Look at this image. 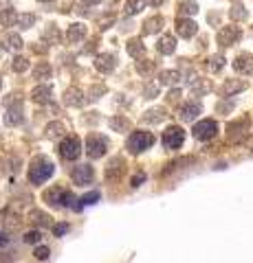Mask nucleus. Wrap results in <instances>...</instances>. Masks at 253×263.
Here are the masks:
<instances>
[{
    "mask_svg": "<svg viewBox=\"0 0 253 263\" xmlns=\"http://www.w3.org/2000/svg\"><path fill=\"white\" fill-rule=\"evenodd\" d=\"M55 171V164L51 160H46V158H40V160H35L31 164L29 169V182H33V184H42V182H46L51 176H53Z\"/></svg>",
    "mask_w": 253,
    "mask_h": 263,
    "instance_id": "nucleus-1",
    "label": "nucleus"
},
{
    "mask_svg": "<svg viewBox=\"0 0 253 263\" xmlns=\"http://www.w3.org/2000/svg\"><path fill=\"white\" fill-rule=\"evenodd\" d=\"M154 145V136L150 132H134L128 138V149L132 154H141L145 149H150Z\"/></svg>",
    "mask_w": 253,
    "mask_h": 263,
    "instance_id": "nucleus-2",
    "label": "nucleus"
},
{
    "mask_svg": "<svg viewBox=\"0 0 253 263\" xmlns=\"http://www.w3.org/2000/svg\"><path fill=\"white\" fill-rule=\"evenodd\" d=\"M191 134H194V138H198V140H212L214 136L218 134V123L212 121V119H205V121H200V123L194 125Z\"/></svg>",
    "mask_w": 253,
    "mask_h": 263,
    "instance_id": "nucleus-3",
    "label": "nucleus"
},
{
    "mask_svg": "<svg viewBox=\"0 0 253 263\" xmlns=\"http://www.w3.org/2000/svg\"><path fill=\"white\" fill-rule=\"evenodd\" d=\"M183 140H185V132L179 125H172V128H167L163 132V147L165 149H179L183 145Z\"/></svg>",
    "mask_w": 253,
    "mask_h": 263,
    "instance_id": "nucleus-4",
    "label": "nucleus"
},
{
    "mask_svg": "<svg viewBox=\"0 0 253 263\" xmlns=\"http://www.w3.org/2000/svg\"><path fill=\"white\" fill-rule=\"evenodd\" d=\"M108 152V140L104 136H88L86 138V154L91 158H101L104 154Z\"/></svg>",
    "mask_w": 253,
    "mask_h": 263,
    "instance_id": "nucleus-5",
    "label": "nucleus"
},
{
    "mask_svg": "<svg viewBox=\"0 0 253 263\" xmlns=\"http://www.w3.org/2000/svg\"><path fill=\"white\" fill-rule=\"evenodd\" d=\"M60 154H62L64 160H75V158H79V154H82V143H79L77 136H68L66 140H62Z\"/></svg>",
    "mask_w": 253,
    "mask_h": 263,
    "instance_id": "nucleus-6",
    "label": "nucleus"
},
{
    "mask_svg": "<svg viewBox=\"0 0 253 263\" xmlns=\"http://www.w3.org/2000/svg\"><path fill=\"white\" fill-rule=\"evenodd\" d=\"M93 178H95V171H93L91 164H77V167H73L71 171V180L75 184H91Z\"/></svg>",
    "mask_w": 253,
    "mask_h": 263,
    "instance_id": "nucleus-7",
    "label": "nucleus"
},
{
    "mask_svg": "<svg viewBox=\"0 0 253 263\" xmlns=\"http://www.w3.org/2000/svg\"><path fill=\"white\" fill-rule=\"evenodd\" d=\"M240 37H242V31L238 29V26H224V29H220V33H218V44L233 46V44H238Z\"/></svg>",
    "mask_w": 253,
    "mask_h": 263,
    "instance_id": "nucleus-8",
    "label": "nucleus"
},
{
    "mask_svg": "<svg viewBox=\"0 0 253 263\" xmlns=\"http://www.w3.org/2000/svg\"><path fill=\"white\" fill-rule=\"evenodd\" d=\"M200 112H203V105H200L198 101H187L181 105L179 116H181V121H194Z\"/></svg>",
    "mask_w": 253,
    "mask_h": 263,
    "instance_id": "nucleus-9",
    "label": "nucleus"
},
{
    "mask_svg": "<svg viewBox=\"0 0 253 263\" xmlns=\"http://www.w3.org/2000/svg\"><path fill=\"white\" fill-rule=\"evenodd\" d=\"M233 68L242 75H253V55L251 53H242L233 59Z\"/></svg>",
    "mask_w": 253,
    "mask_h": 263,
    "instance_id": "nucleus-10",
    "label": "nucleus"
},
{
    "mask_svg": "<svg viewBox=\"0 0 253 263\" xmlns=\"http://www.w3.org/2000/svg\"><path fill=\"white\" fill-rule=\"evenodd\" d=\"M124 171H126V160L117 156V158H112L108 162V167H106V178H108V180H117Z\"/></svg>",
    "mask_w": 253,
    "mask_h": 263,
    "instance_id": "nucleus-11",
    "label": "nucleus"
},
{
    "mask_svg": "<svg viewBox=\"0 0 253 263\" xmlns=\"http://www.w3.org/2000/svg\"><path fill=\"white\" fill-rule=\"evenodd\" d=\"M196 31H198V26H196V22L190 20V18H185V20H179V22H176V33H179L181 37H185V40L194 37Z\"/></svg>",
    "mask_w": 253,
    "mask_h": 263,
    "instance_id": "nucleus-12",
    "label": "nucleus"
},
{
    "mask_svg": "<svg viewBox=\"0 0 253 263\" xmlns=\"http://www.w3.org/2000/svg\"><path fill=\"white\" fill-rule=\"evenodd\" d=\"M97 70L99 73H110V70H115L117 66V55L115 53H101L99 57H97Z\"/></svg>",
    "mask_w": 253,
    "mask_h": 263,
    "instance_id": "nucleus-13",
    "label": "nucleus"
},
{
    "mask_svg": "<svg viewBox=\"0 0 253 263\" xmlns=\"http://www.w3.org/2000/svg\"><path fill=\"white\" fill-rule=\"evenodd\" d=\"M64 103L71 107H79L84 103V92L79 88H68V90H64Z\"/></svg>",
    "mask_w": 253,
    "mask_h": 263,
    "instance_id": "nucleus-14",
    "label": "nucleus"
},
{
    "mask_svg": "<svg viewBox=\"0 0 253 263\" xmlns=\"http://www.w3.org/2000/svg\"><path fill=\"white\" fill-rule=\"evenodd\" d=\"M22 121H25V116H22V107H20V103H16V107H9L7 110V114H4V123L11 128V125H20Z\"/></svg>",
    "mask_w": 253,
    "mask_h": 263,
    "instance_id": "nucleus-15",
    "label": "nucleus"
},
{
    "mask_svg": "<svg viewBox=\"0 0 253 263\" xmlns=\"http://www.w3.org/2000/svg\"><path fill=\"white\" fill-rule=\"evenodd\" d=\"M0 42H2V46L7 51H20L22 46H25V44H22V37L18 35V33H4Z\"/></svg>",
    "mask_w": 253,
    "mask_h": 263,
    "instance_id": "nucleus-16",
    "label": "nucleus"
},
{
    "mask_svg": "<svg viewBox=\"0 0 253 263\" xmlns=\"http://www.w3.org/2000/svg\"><path fill=\"white\" fill-rule=\"evenodd\" d=\"M62 134H66V125H64L62 121H53V123H49L44 128V136H46V138H60Z\"/></svg>",
    "mask_w": 253,
    "mask_h": 263,
    "instance_id": "nucleus-17",
    "label": "nucleus"
},
{
    "mask_svg": "<svg viewBox=\"0 0 253 263\" xmlns=\"http://www.w3.org/2000/svg\"><path fill=\"white\" fill-rule=\"evenodd\" d=\"M245 88H247L245 81H240V79H229L222 86V92H224V97H233V95H238V92H242Z\"/></svg>",
    "mask_w": 253,
    "mask_h": 263,
    "instance_id": "nucleus-18",
    "label": "nucleus"
},
{
    "mask_svg": "<svg viewBox=\"0 0 253 263\" xmlns=\"http://www.w3.org/2000/svg\"><path fill=\"white\" fill-rule=\"evenodd\" d=\"M51 86H37L31 90V99H33L35 103H49L51 101Z\"/></svg>",
    "mask_w": 253,
    "mask_h": 263,
    "instance_id": "nucleus-19",
    "label": "nucleus"
},
{
    "mask_svg": "<svg viewBox=\"0 0 253 263\" xmlns=\"http://www.w3.org/2000/svg\"><path fill=\"white\" fill-rule=\"evenodd\" d=\"M84 35H86V26H84V25H71V26H68V31H66V40L73 42V44L82 42Z\"/></svg>",
    "mask_w": 253,
    "mask_h": 263,
    "instance_id": "nucleus-20",
    "label": "nucleus"
},
{
    "mask_svg": "<svg viewBox=\"0 0 253 263\" xmlns=\"http://www.w3.org/2000/svg\"><path fill=\"white\" fill-rule=\"evenodd\" d=\"M158 53H163V55H172L176 51V40L172 35H165V37H161L158 40Z\"/></svg>",
    "mask_w": 253,
    "mask_h": 263,
    "instance_id": "nucleus-21",
    "label": "nucleus"
},
{
    "mask_svg": "<svg viewBox=\"0 0 253 263\" xmlns=\"http://www.w3.org/2000/svg\"><path fill=\"white\" fill-rule=\"evenodd\" d=\"M101 200V195H99V191H91V193H86V195H82L79 197V204H75V209L77 210H82L84 206H93V204H97V202Z\"/></svg>",
    "mask_w": 253,
    "mask_h": 263,
    "instance_id": "nucleus-22",
    "label": "nucleus"
},
{
    "mask_svg": "<svg viewBox=\"0 0 253 263\" xmlns=\"http://www.w3.org/2000/svg\"><path fill=\"white\" fill-rule=\"evenodd\" d=\"M165 110H163V107H154V110H148L143 114V121L145 123H161L163 119H165Z\"/></svg>",
    "mask_w": 253,
    "mask_h": 263,
    "instance_id": "nucleus-23",
    "label": "nucleus"
},
{
    "mask_svg": "<svg viewBox=\"0 0 253 263\" xmlns=\"http://www.w3.org/2000/svg\"><path fill=\"white\" fill-rule=\"evenodd\" d=\"M13 22H18V13L13 11V9H4V11H0V25L11 26Z\"/></svg>",
    "mask_w": 253,
    "mask_h": 263,
    "instance_id": "nucleus-24",
    "label": "nucleus"
},
{
    "mask_svg": "<svg viewBox=\"0 0 253 263\" xmlns=\"http://www.w3.org/2000/svg\"><path fill=\"white\" fill-rule=\"evenodd\" d=\"M53 75V68L49 64H37L33 68V79H49Z\"/></svg>",
    "mask_w": 253,
    "mask_h": 263,
    "instance_id": "nucleus-25",
    "label": "nucleus"
},
{
    "mask_svg": "<svg viewBox=\"0 0 253 263\" xmlns=\"http://www.w3.org/2000/svg\"><path fill=\"white\" fill-rule=\"evenodd\" d=\"M179 79H181L179 70H163L161 73V83H165V86H172V83H176Z\"/></svg>",
    "mask_w": 253,
    "mask_h": 263,
    "instance_id": "nucleus-26",
    "label": "nucleus"
},
{
    "mask_svg": "<svg viewBox=\"0 0 253 263\" xmlns=\"http://www.w3.org/2000/svg\"><path fill=\"white\" fill-rule=\"evenodd\" d=\"M29 217H31V222H35L37 226H49L51 224V217H46V213H42V210H31L29 213Z\"/></svg>",
    "mask_w": 253,
    "mask_h": 263,
    "instance_id": "nucleus-27",
    "label": "nucleus"
},
{
    "mask_svg": "<svg viewBox=\"0 0 253 263\" xmlns=\"http://www.w3.org/2000/svg\"><path fill=\"white\" fill-rule=\"evenodd\" d=\"M73 202H75V195L71 193V191H64V189H62V193H60V202H58V206H62V209H71V206H73V209H75Z\"/></svg>",
    "mask_w": 253,
    "mask_h": 263,
    "instance_id": "nucleus-28",
    "label": "nucleus"
},
{
    "mask_svg": "<svg viewBox=\"0 0 253 263\" xmlns=\"http://www.w3.org/2000/svg\"><path fill=\"white\" fill-rule=\"evenodd\" d=\"M128 53L132 55V57H141V55L145 53L143 42H141V40H132V42L128 44Z\"/></svg>",
    "mask_w": 253,
    "mask_h": 263,
    "instance_id": "nucleus-29",
    "label": "nucleus"
},
{
    "mask_svg": "<svg viewBox=\"0 0 253 263\" xmlns=\"http://www.w3.org/2000/svg\"><path fill=\"white\" fill-rule=\"evenodd\" d=\"M145 0H128V4H126V13L128 16H134V13H139L143 9Z\"/></svg>",
    "mask_w": 253,
    "mask_h": 263,
    "instance_id": "nucleus-30",
    "label": "nucleus"
},
{
    "mask_svg": "<svg viewBox=\"0 0 253 263\" xmlns=\"http://www.w3.org/2000/svg\"><path fill=\"white\" fill-rule=\"evenodd\" d=\"M154 68H157V62H150V59L137 62V73H139V75H150Z\"/></svg>",
    "mask_w": 253,
    "mask_h": 263,
    "instance_id": "nucleus-31",
    "label": "nucleus"
},
{
    "mask_svg": "<svg viewBox=\"0 0 253 263\" xmlns=\"http://www.w3.org/2000/svg\"><path fill=\"white\" fill-rule=\"evenodd\" d=\"M161 25H163V18H150V20L148 22H145V33H157L158 29H161Z\"/></svg>",
    "mask_w": 253,
    "mask_h": 263,
    "instance_id": "nucleus-32",
    "label": "nucleus"
},
{
    "mask_svg": "<svg viewBox=\"0 0 253 263\" xmlns=\"http://www.w3.org/2000/svg\"><path fill=\"white\" fill-rule=\"evenodd\" d=\"M110 128L115 132H126V130H130V121L124 119V116H121V119H112L110 121Z\"/></svg>",
    "mask_w": 253,
    "mask_h": 263,
    "instance_id": "nucleus-33",
    "label": "nucleus"
},
{
    "mask_svg": "<svg viewBox=\"0 0 253 263\" xmlns=\"http://www.w3.org/2000/svg\"><path fill=\"white\" fill-rule=\"evenodd\" d=\"M33 22H35L33 13H22V16H18V26H20V29H29Z\"/></svg>",
    "mask_w": 253,
    "mask_h": 263,
    "instance_id": "nucleus-34",
    "label": "nucleus"
},
{
    "mask_svg": "<svg viewBox=\"0 0 253 263\" xmlns=\"http://www.w3.org/2000/svg\"><path fill=\"white\" fill-rule=\"evenodd\" d=\"M11 68H13V73H25V70L29 68V59L27 57H16L11 62Z\"/></svg>",
    "mask_w": 253,
    "mask_h": 263,
    "instance_id": "nucleus-35",
    "label": "nucleus"
},
{
    "mask_svg": "<svg viewBox=\"0 0 253 263\" xmlns=\"http://www.w3.org/2000/svg\"><path fill=\"white\" fill-rule=\"evenodd\" d=\"M44 40L49 42V44H55V42L60 40V31H58V26H55V25H51L49 29L44 31Z\"/></svg>",
    "mask_w": 253,
    "mask_h": 263,
    "instance_id": "nucleus-36",
    "label": "nucleus"
},
{
    "mask_svg": "<svg viewBox=\"0 0 253 263\" xmlns=\"http://www.w3.org/2000/svg\"><path fill=\"white\" fill-rule=\"evenodd\" d=\"M196 11H198V7H196V2H191V0H185V2L181 4V13H183V16H194Z\"/></svg>",
    "mask_w": 253,
    "mask_h": 263,
    "instance_id": "nucleus-37",
    "label": "nucleus"
},
{
    "mask_svg": "<svg viewBox=\"0 0 253 263\" xmlns=\"http://www.w3.org/2000/svg\"><path fill=\"white\" fill-rule=\"evenodd\" d=\"M222 66H224V57H222V55H214V57L209 59V70H214V73H218Z\"/></svg>",
    "mask_w": 253,
    "mask_h": 263,
    "instance_id": "nucleus-38",
    "label": "nucleus"
},
{
    "mask_svg": "<svg viewBox=\"0 0 253 263\" xmlns=\"http://www.w3.org/2000/svg\"><path fill=\"white\" fill-rule=\"evenodd\" d=\"M60 193H62V189H51V191H46V193H44V200L58 206V202H60Z\"/></svg>",
    "mask_w": 253,
    "mask_h": 263,
    "instance_id": "nucleus-39",
    "label": "nucleus"
},
{
    "mask_svg": "<svg viewBox=\"0 0 253 263\" xmlns=\"http://www.w3.org/2000/svg\"><path fill=\"white\" fill-rule=\"evenodd\" d=\"M40 239H42L40 230H29V233H25V243H40Z\"/></svg>",
    "mask_w": 253,
    "mask_h": 263,
    "instance_id": "nucleus-40",
    "label": "nucleus"
},
{
    "mask_svg": "<svg viewBox=\"0 0 253 263\" xmlns=\"http://www.w3.org/2000/svg\"><path fill=\"white\" fill-rule=\"evenodd\" d=\"M157 95H158V86H157V83H145L143 97H145V99H154Z\"/></svg>",
    "mask_w": 253,
    "mask_h": 263,
    "instance_id": "nucleus-41",
    "label": "nucleus"
},
{
    "mask_svg": "<svg viewBox=\"0 0 253 263\" xmlns=\"http://www.w3.org/2000/svg\"><path fill=\"white\" fill-rule=\"evenodd\" d=\"M51 257V250L46 246H40V248H35V259L37 261H46Z\"/></svg>",
    "mask_w": 253,
    "mask_h": 263,
    "instance_id": "nucleus-42",
    "label": "nucleus"
},
{
    "mask_svg": "<svg viewBox=\"0 0 253 263\" xmlns=\"http://www.w3.org/2000/svg\"><path fill=\"white\" fill-rule=\"evenodd\" d=\"M0 222H2L7 228H18V226H20V217H18V215H13V217L9 215L7 219H0Z\"/></svg>",
    "mask_w": 253,
    "mask_h": 263,
    "instance_id": "nucleus-43",
    "label": "nucleus"
},
{
    "mask_svg": "<svg viewBox=\"0 0 253 263\" xmlns=\"http://www.w3.org/2000/svg\"><path fill=\"white\" fill-rule=\"evenodd\" d=\"M106 92V86H95L91 92H88V101H95V99H99V95H104Z\"/></svg>",
    "mask_w": 253,
    "mask_h": 263,
    "instance_id": "nucleus-44",
    "label": "nucleus"
},
{
    "mask_svg": "<svg viewBox=\"0 0 253 263\" xmlns=\"http://www.w3.org/2000/svg\"><path fill=\"white\" fill-rule=\"evenodd\" d=\"M231 18H233V20H240V18H247V11H245V7H233V11H231Z\"/></svg>",
    "mask_w": 253,
    "mask_h": 263,
    "instance_id": "nucleus-45",
    "label": "nucleus"
},
{
    "mask_svg": "<svg viewBox=\"0 0 253 263\" xmlns=\"http://www.w3.org/2000/svg\"><path fill=\"white\" fill-rule=\"evenodd\" d=\"M143 182H145V173H143V171H139V173H137V176H134V178H132V182H130V184H132V186H134V189H137V186H141V184H143Z\"/></svg>",
    "mask_w": 253,
    "mask_h": 263,
    "instance_id": "nucleus-46",
    "label": "nucleus"
},
{
    "mask_svg": "<svg viewBox=\"0 0 253 263\" xmlns=\"http://www.w3.org/2000/svg\"><path fill=\"white\" fill-rule=\"evenodd\" d=\"M53 233H55V237H62L64 233H68V224H58V226L53 228Z\"/></svg>",
    "mask_w": 253,
    "mask_h": 263,
    "instance_id": "nucleus-47",
    "label": "nucleus"
},
{
    "mask_svg": "<svg viewBox=\"0 0 253 263\" xmlns=\"http://www.w3.org/2000/svg\"><path fill=\"white\" fill-rule=\"evenodd\" d=\"M9 243H11V237H9V233H0V248H7Z\"/></svg>",
    "mask_w": 253,
    "mask_h": 263,
    "instance_id": "nucleus-48",
    "label": "nucleus"
},
{
    "mask_svg": "<svg viewBox=\"0 0 253 263\" xmlns=\"http://www.w3.org/2000/svg\"><path fill=\"white\" fill-rule=\"evenodd\" d=\"M179 97H181V92H179V90H170V101H176Z\"/></svg>",
    "mask_w": 253,
    "mask_h": 263,
    "instance_id": "nucleus-49",
    "label": "nucleus"
},
{
    "mask_svg": "<svg viewBox=\"0 0 253 263\" xmlns=\"http://www.w3.org/2000/svg\"><path fill=\"white\" fill-rule=\"evenodd\" d=\"M86 7H93V4H97V2H101V0H82Z\"/></svg>",
    "mask_w": 253,
    "mask_h": 263,
    "instance_id": "nucleus-50",
    "label": "nucleus"
},
{
    "mask_svg": "<svg viewBox=\"0 0 253 263\" xmlns=\"http://www.w3.org/2000/svg\"><path fill=\"white\" fill-rule=\"evenodd\" d=\"M150 2H152V4H161L163 0H150Z\"/></svg>",
    "mask_w": 253,
    "mask_h": 263,
    "instance_id": "nucleus-51",
    "label": "nucleus"
},
{
    "mask_svg": "<svg viewBox=\"0 0 253 263\" xmlns=\"http://www.w3.org/2000/svg\"><path fill=\"white\" fill-rule=\"evenodd\" d=\"M0 173H2V160H0Z\"/></svg>",
    "mask_w": 253,
    "mask_h": 263,
    "instance_id": "nucleus-52",
    "label": "nucleus"
},
{
    "mask_svg": "<svg viewBox=\"0 0 253 263\" xmlns=\"http://www.w3.org/2000/svg\"><path fill=\"white\" fill-rule=\"evenodd\" d=\"M40 2H51V0H40Z\"/></svg>",
    "mask_w": 253,
    "mask_h": 263,
    "instance_id": "nucleus-53",
    "label": "nucleus"
},
{
    "mask_svg": "<svg viewBox=\"0 0 253 263\" xmlns=\"http://www.w3.org/2000/svg\"><path fill=\"white\" fill-rule=\"evenodd\" d=\"M0 86H2V81H0Z\"/></svg>",
    "mask_w": 253,
    "mask_h": 263,
    "instance_id": "nucleus-54",
    "label": "nucleus"
}]
</instances>
